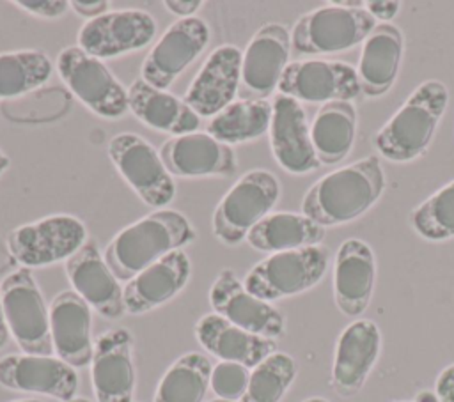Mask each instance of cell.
<instances>
[{
  "instance_id": "obj_1",
  "label": "cell",
  "mask_w": 454,
  "mask_h": 402,
  "mask_svg": "<svg viewBox=\"0 0 454 402\" xmlns=\"http://www.w3.org/2000/svg\"><path fill=\"white\" fill-rule=\"evenodd\" d=\"M383 189L381 163L369 156L316 181L301 200V214L321 227L349 223L367 213Z\"/></svg>"
},
{
  "instance_id": "obj_2",
  "label": "cell",
  "mask_w": 454,
  "mask_h": 402,
  "mask_svg": "<svg viewBox=\"0 0 454 402\" xmlns=\"http://www.w3.org/2000/svg\"><path fill=\"white\" fill-rule=\"evenodd\" d=\"M193 239L195 228L184 214L158 209L117 232L105 250V260L119 280H131Z\"/></svg>"
},
{
  "instance_id": "obj_3",
  "label": "cell",
  "mask_w": 454,
  "mask_h": 402,
  "mask_svg": "<svg viewBox=\"0 0 454 402\" xmlns=\"http://www.w3.org/2000/svg\"><path fill=\"white\" fill-rule=\"evenodd\" d=\"M449 90L442 81L420 83L394 117L374 135L376 151L394 163H406L422 156L443 117Z\"/></svg>"
},
{
  "instance_id": "obj_4",
  "label": "cell",
  "mask_w": 454,
  "mask_h": 402,
  "mask_svg": "<svg viewBox=\"0 0 454 402\" xmlns=\"http://www.w3.org/2000/svg\"><path fill=\"white\" fill-rule=\"evenodd\" d=\"M330 251L325 246H307L270 253L245 276V289L262 301L301 294L321 282L326 273Z\"/></svg>"
},
{
  "instance_id": "obj_5",
  "label": "cell",
  "mask_w": 454,
  "mask_h": 402,
  "mask_svg": "<svg viewBox=\"0 0 454 402\" xmlns=\"http://www.w3.org/2000/svg\"><path fill=\"white\" fill-rule=\"evenodd\" d=\"M280 195L277 177L268 170L243 174L223 195L213 213V234L227 246L239 244L270 214Z\"/></svg>"
},
{
  "instance_id": "obj_6",
  "label": "cell",
  "mask_w": 454,
  "mask_h": 402,
  "mask_svg": "<svg viewBox=\"0 0 454 402\" xmlns=\"http://www.w3.org/2000/svg\"><path fill=\"white\" fill-rule=\"evenodd\" d=\"M11 336L25 354L51 356L50 308L28 267L9 273L0 283Z\"/></svg>"
},
{
  "instance_id": "obj_7",
  "label": "cell",
  "mask_w": 454,
  "mask_h": 402,
  "mask_svg": "<svg viewBox=\"0 0 454 402\" xmlns=\"http://www.w3.org/2000/svg\"><path fill=\"white\" fill-rule=\"evenodd\" d=\"M374 27L376 19L364 7L328 4L298 18L291 32V48L303 55L346 51L364 43Z\"/></svg>"
},
{
  "instance_id": "obj_8",
  "label": "cell",
  "mask_w": 454,
  "mask_h": 402,
  "mask_svg": "<svg viewBox=\"0 0 454 402\" xmlns=\"http://www.w3.org/2000/svg\"><path fill=\"white\" fill-rule=\"evenodd\" d=\"M85 243V225L69 214H53L20 225L7 236L9 253L28 269L67 260Z\"/></svg>"
},
{
  "instance_id": "obj_9",
  "label": "cell",
  "mask_w": 454,
  "mask_h": 402,
  "mask_svg": "<svg viewBox=\"0 0 454 402\" xmlns=\"http://www.w3.org/2000/svg\"><path fill=\"white\" fill-rule=\"evenodd\" d=\"M57 71L74 97L96 115L119 119L129 110L128 90L103 60L85 53L82 48H64L57 57Z\"/></svg>"
},
{
  "instance_id": "obj_10",
  "label": "cell",
  "mask_w": 454,
  "mask_h": 402,
  "mask_svg": "<svg viewBox=\"0 0 454 402\" xmlns=\"http://www.w3.org/2000/svg\"><path fill=\"white\" fill-rule=\"evenodd\" d=\"M108 158L149 207H167L176 195L174 179L163 165L160 151L135 133H119L108 142Z\"/></svg>"
},
{
  "instance_id": "obj_11",
  "label": "cell",
  "mask_w": 454,
  "mask_h": 402,
  "mask_svg": "<svg viewBox=\"0 0 454 402\" xmlns=\"http://www.w3.org/2000/svg\"><path fill=\"white\" fill-rule=\"evenodd\" d=\"M156 19L140 9L108 11L78 30V48L103 60L145 48L156 35Z\"/></svg>"
},
{
  "instance_id": "obj_12",
  "label": "cell",
  "mask_w": 454,
  "mask_h": 402,
  "mask_svg": "<svg viewBox=\"0 0 454 402\" xmlns=\"http://www.w3.org/2000/svg\"><path fill=\"white\" fill-rule=\"evenodd\" d=\"M209 43V27L200 18H184L172 23L142 62V80L167 90L177 76L204 51Z\"/></svg>"
},
{
  "instance_id": "obj_13",
  "label": "cell",
  "mask_w": 454,
  "mask_h": 402,
  "mask_svg": "<svg viewBox=\"0 0 454 402\" xmlns=\"http://www.w3.org/2000/svg\"><path fill=\"white\" fill-rule=\"evenodd\" d=\"M278 92L307 103H349L360 94L356 69L335 60H296L287 64L278 81Z\"/></svg>"
},
{
  "instance_id": "obj_14",
  "label": "cell",
  "mask_w": 454,
  "mask_h": 402,
  "mask_svg": "<svg viewBox=\"0 0 454 402\" xmlns=\"http://www.w3.org/2000/svg\"><path fill=\"white\" fill-rule=\"evenodd\" d=\"M291 35L280 23L261 27L241 55V99H266L278 87L287 67Z\"/></svg>"
},
{
  "instance_id": "obj_15",
  "label": "cell",
  "mask_w": 454,
  "mask_h": 402,
  "mask_svg": "<svg viewBox=\"0 0 454 402\" xmlns=\"http://www.w3.org/2000/svg\"><path fill=\"white\" fill-rule=\"evenodd\" d=\"M209 305L234 326L264 338H278L286 331L284 315L268 301L250 294L232 269H223L209 289Z\"/></svg>"
},
{
  "instance_id": "obj_16",
  "label": "cell",
  "mask_w": 454,
  "mask_h": 402,
  "mask_svg": "<svg viewBox=\"0 0 454 402\" xmlns=\"http://www.w3.org/2000/svg\"><path fill=\"white\" fill-rule=\"evenodd\" d=\"M90 383L98 402H133V338L126 328L106 329L96 338Z\"/></svg>"
},
{
  "instance_id": "obj_17",
  "label": "cell",
  "mask_w": 454,
  "mask_h": 402,
  "mask_svg": "<svg viewBox=\"0 0 454 402\" xmlns=\"http://www.w3.org/2000/svg\"><path fill=\"white\" fill-rule=\"evenodd\" d=\"M0 386L67 402L78 391V374L53 354H7L0 358Z\"/></svg>"
},
{
  "instance_id": "obj_18",
  "label": "cell",
  "mask_w": 454,
  "mask_h": 402,
  "mask_svg": "<svg viewBox=\"0 0 454 402\" xmlns=\"http://www.w3.org/2000/svg\"><path fill=\"white\" fill-rule=\"evenodd\" d=\"M66 274L73 290L101 317L119 319L126 313L119 278L108 267L96 241L87 239V243L66 260Z\"/></svg>"
},
{
  "instance_id": "obj_19",
  "label": "cell",
  "mask_w": 454,
  "mask_h": 402,
  "mask_svg": "<svg viewBox=\"0 0 454 402\" xmlns=\"http://www.w3.org/2000/svg\"><path fill=\"white\" fill-rule=\"evenodd\" d=\"M241 55L232 44H222L207 55L183 97L199 117L211 119L234 103L241 80Z\"/></svg>"
},
{
  "instance_id": "obj_20",
  "label": "cell",
  "mask_w": 454,
  "mask_h": 402,
  "mask_svg": "<svg viewBox=\"0 0 454 402\" xmlns=\"http://www.w3.org/2000/svg\"><path fill=\"white\" fill-rule=\"evenodd\" d=\"M270 145L277 163L289 174L301 175L316 170L321 163L310 140V126L300 101L277 94L271 101Z\"/></svg>"
},
{
  "instance_id": "obj_21",
  "label": "cell",
  "mask_w": 454,
  "mask_h": 402,
  "mask_svg": "<svg viewBox=\"0 0 454 402\" xmlns=\"http://www.w3.org/2000/svg\"><path fill=\"white\" fill-rule=\"evenodd\" d=\"M381 351L376 322L358 319L339 335L332 367V386L340 397L356 395L365 384Z\"/></svg>"
},
{
  "instance_id": "obj_22",
  "label": "cell",
  "mask_w": 454,
  "mask_h": 402,
  "mask_svg": "<svg viewBox=\"0 0 454 402\" xmlns=\"http://www.w3.org/2000/svg\"><path fill=\"white\" fill-rule=\"evenodd\" d=\"M160 156L168 174L176 177H229L238 168L231 145L197 131L168 138Z\"/></svg>"
},
{
  "instance_id": "obj_23",
  "label": "cell",
  "mask_w": 454,
  "mask_h": 402,
  "mask_svg": "<svg viewBox=\"0 0 454 402\" xmlns=\"http://www.w3.org/2000/svg\"><path fill=\"white\" fill-rule=\"evenodd\" d=\"M190 274L192 264L183 250L165 255L126 282L122 287L126 313L142 315L168 303L186 287Z\"/></svg>"
},
{
  "instance_id": "obj_24",
  "label": "cell",
  "mask_w": 454,
  "mask_h": 402,
  "mask_svg": "<svg viewBox=\"0 0 454 402\" xmlns=\"http://www.w3.org/2000/svg\"><path fill=\"white\" fill-rule=\"evenodd\" d=\"M376 280V259L362 239H346L333 262V299L348 317H358L371 303Z\"/></svg>"
},
{
  "instance_id": "obj_25",
  "label": "cell",
  "mask_w": 454,
  "mask_h": 402,
  "mask_svg": "<svg viewBox=\"0 0 454 402\" xmlns=\"http://www.w3.org/2000/svg\"><path fill=\"white\" fill-rule=\"evenodd\" d=\"M50 333L57 358L74 368L90 365L94 352L90 306L74 290H64L53 298Z\"/></svg>"
},
{
  "instance_id": "obj_26",
  "label": "cell",
  "mask_w": 454,
  "mask_h": 402,
  "mask_svg": "<svg viewBox=\"0 0 454 402\" xmlns=\"http://www.w3.org/2000/svg\"><path fill=\"white\" fill-rule=\"evenodd\" d=\"M199 344L220 361H234L255 368L270 354L277 352V342L248 333L218 313H206L195 324Z\"/></svg>"
},
{
  "instance_id": "obj_27",
  "label": "cell",
  "mask_w": 454,
  "mask_h": 402,
  "mask_svg": "<svg viewBox=\"0 0 454 402\" xmlns=\"http://www.w3.org/2000/svg\"><path fill=\"white\" fill-rule=\"evenodd\" d=\"M128 106L145 126L174 136L195 133L200 117L177 96L135 80L128 89Z\"/></svg>"
},
{
  "instance_id": "obj_28",
  "label": "cell",
  "mask_w": 454,
  "mask_h": 402,
  "mask_svg": "<svg viewBox=\"0 0 454 402\" xmlns=\"http://www.w3.org/2000/svg\"><path fill=\"white\" fill-rule=\"evenodd\" d=\"M403 34L390 23L376 25L367 35L356 66L360 89L367 96L378 97L390 90L403 60Z\"/></svg>"
},
{
  "instance_id": "obj_29",
  "label": "cell",
  "mask_w": 454,
  "mask_h": 402,
  "mask_svg": "<svg viewBox=\"0 0 454 402\" xmlns=\"http://www.w3.org/2000/svg\"><path fill=\"white\" fill-rule=\"evenodd\" d=\"M323 239L325 227L296 213H270L247 236L254 250L266 253L319 246Z\"/></svg>"
},
{
  "instance_id": "obj_30",
  "label": "cell",
  "mask_w": 454,
  "mask_h": 402,
  "mask_svg": "<svg viewBox=\"0 0 454 402\" xmlns=\"http://www.w3.org/2000/svg\"><path fill=\"white\" fill-rule=\"evenodd\" d=\"M355 133L356 113L351 103H325L310 124V140L319 163H340L351 152Z\"/></svg>"
},
{
  "instance_id": "obj_31",
  "label": "cell",
  "mask_w": 454,
  "mask_h": 402,
  "mask_svg": "<svg viewBox=\"0 0 454 402\" xmlns=\"http://www.w3.org/2000/svg\"><path fill=\"white\" fill-rule=\"evenodd\" d=\"M273 106L266 99H239L207 122V135L222 143H243L270 131Z\"/></svg>"
},
{
  "instance_id": "obj_32",
  "label": "cell",
  "mask_w": 454,
  "mask_h": 402,
  "mask_svg": "<svg viewBox=\"0 0 454 402\" xmlns=\"http://www.w3.org/2000/svg\"><path fill=\"white\" fill-rule=\"evenodd\" d=\"M211 370V359L202 352L179 356L160 379L153 402H204Z\"/></svg>"
},
{
  "instance_id": "obj_33",
  "label": "cell",
  "mask_w": 454,
  "mask_h": 402,
  "mask_svg": "<svg viewBox=\"0 0 454 402\" xmlns=\"http://www.w3.org/2000/svg\"><path fill=\"white\" fill-rule=\"evenodd\" d=\"M51 69V60L39 50L0 53V99L18 97L41 87Z\"/></svg>"
},
{
  "instance_id": "obj_34",
  "label": "cell",
  "mask_w": 454,
  "mask_h": 402,
  "mask_svg": "<svg viewBox=\"0 0 454 402\" xmlns=\"http://www.w3.org/2000/svg\"><path fill=\"white\" fill-rule=\"evenodd\" d=\"M296 363L286 352H273L250 372V381L239 402H280L296 377Z\"/></svg>"
},
{
  "instance_id": "obj_35",
  "label": "cell",
  "mask_w": 454,
  "mask_h": 402,
  "mask_svg": "<svg viewBox=\"0 0 454 402\" xmlns=\"http://www.w3.org/2000/svg\"><path fill=\"white\" fill-rule=\"evenodd\" d=\"M410 225L427 241L454 237V181L417 205L410 214Z\"/></svg>"
},
{
  "instance_id": "obj_36",
  "label": "cell",
  "mask_w": 454,
  "mask_h": 402,
  "mask_svg": "<svg viewBox=\"0 0 454 402\" xmlns=\"http://www.w3.org/2000/svg\"><path fill=\"white\" fill-rule=\"evenodd\" d=\"M250 368L234 361H220L213 367L209 377V388L213 393L229 402H239L247 391L250 381Z\"/></svg>"
},
{
  "instance_id": "obj_37",
  "label": "cell",
  "mask_w": 454,
  "mask_h": 402,
  "mask_svg": "<svg viewBox=\"0 0 454 402\" xmlns=\"http://www.w3.org/2000/svg\"><path fill=\"white\" fill-rule=\"evenodd\" d=\"M12 4L28 14L48 19L60 18L69 9V2L66 0H14Z\"/></svg>"
},
{
  "instance_id": "obj_38",
  "label": "cell",
  "mask_w": 454,
  "mask_h": 402,
  "mask_svg": "<svg viewBox=\"0 0 454 402\" xmlns=\"http://www.w3.org/2000/svg\"><path fill=\"white\" fill-rule=\"evenodd\" d=\"M364 9L374 18L381 21H390L392 18L397 16L401 9V2H392V0H369L364 2Z\"/></svg>"
},
{
  "instance_id": "obj_39",
  "label": "cell",
  "mask_w": 454,
  "mask_h": 402,
  "mask_svg": "<svg viewBox=\"0 0 454 402\" xmlns=\"http://www.w3.org/2000/svg\"><path fill=\"white\" fill-rule=\"evenodd\" d=\"M434 393L440 402H454V363L445 367L436 377Z\"/></svg>"
},
{
  "instance_id": "obj_40",
  "label": "cell",
  "mask_w": 454,
  "mask_h": 402,
  "mask_svg": "<svg viewBox=\"0 0 454 402\" xmlns=\"http://www.w3.org/2000/svg\"><path fill=\"white\" fill-rule=\"evenodd\" d=\"M69 7L76 14H80L83 18H89V19H94V18L108 12L110 2H106V0H92V2H89V0H71Z\"/></svg>"
},
{
  "instance_id": "obj_41",
  "label": "cell",
  "mask_w": 454,
  "mask_h": 402,
  "mask_svg": "<svg viewBox=\"0 0 454 402\" xmlns=\"http://www.w3.org/2000/svg\"><path fill=\"white\" fill-rule=\"evenodd\" d=\"M200 0H165V7L172 12L184 18H193V14L200 9Z\"/></svg>"
},
{
  "instance_id": "obj_42",
  "label": "cell",
  "mask_w": 454,
  "mask_h": 402,
  "mask_svg": "<svg viewBox=\"0 0 454 402\" xmlns=\"http://www.w3.org/2000/svg\"><path fill=\"white\" fill-rule=\"evenodd\" d=\"M9 328L5 321V312H4V301H2V292H0V349L9 342Z\"/></svg>"
},
{
  "instance_id": "obj_43",
  "label": "cell",
  "mask_w": 454,
  "mask_h": 402,
  "mask_svg": "<svg viewBox=\"0 0 454 402\" xmlns=\"http://www.w3.org/2000/svg\"><path fill=\"white\" fill-rule=\"evenodd\" d=\"M415 402H440L436 393L433 391H420L417 397H415Z\"/></svg>"
},
{
  "instance_id": "obj_44",
  "label": "cell",
  "mask_w": 454,
  "mask_h": 402,
  "mask_svg": "<svg viewBox=\"0 0 454 402\" xmlns=\"http://www.w3.org/2000/svg\"><path fill=\"white\" fill-rule=\"evenodd\" d=\"M9 165H11V161H9V158L0 151V175L9 168Z\"/></svg>"
},
{
  "instance_id": "obj_45",
  "label": "cell",
  "mask_w": 454,
  "mask_h": 402,
  "mask_svg": "<svg viewBox=\"0 0 454 402\" xmlns=\"http://www.w3.org/2000/svg\"><path fill=\"white\" fill-rule=\"evenodd\" d=\"M303 402H328V400L323 397H310V398H305Z\"/></svg>"
},
{
  "instance_id": "obj_46",
  "label": "cell",
  "mask_w": 454,
  "mask_h": 402,
  "mask_svg": "<svg viewBox=\"0 0 454 402\" xmlns=\"http://www.w3.org/2000/svg\"><path fill=\"white\" fill-rule=\"evenodd\" d=\"M67 402H90V400L85 398V397H74V398H71V400H67Z\"/></svg>"
},
{
  "instance_id": "obj_47",
  "label": "cell",
  "mask_w": 454,
  "mask_h": 402,
  "mask_svg": "<svg viewBox=\"0 0 454 402\" xmlns=\"http://www.w3.org/2000/svg\"><path fill=\"white\" fill-rule=\"evenodd\" d=\"M14 402H43V400H32V398H25V400H14Z\"/></svg>"
},
{
  "instance_id": "obj_48",
  "label": "cell",
  "mask_w": 454,
  "mask_h": 402,
  "mask_svg": "<svg viewBox=\"0 0 454 402\" xmlns=\"http://www.w3.org/2000/svg\"><path fill=\"white\" fill-rule=\"evenodd\" d=\"M209 402H229V400H222V398H215V400H209Z\"/></svg>"
},
{
  "instance_id": "obj_49",
  "label": "cell",
  "mask_w": 454,
  "mask_h": 402,
  "mask_svg": "<svg viewBox=\"0 0 454 402\" xmlns=\"http://www.w3.org/2000/svg\"><path fill=\"white\" fill-rule=\"evenodd\" d=\"M404 402H408V400H404Z\"/></svg>"
}]
</instances>
